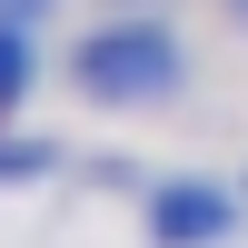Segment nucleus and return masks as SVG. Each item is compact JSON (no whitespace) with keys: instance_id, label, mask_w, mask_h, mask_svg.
Wrapping results in <instances>:
<instances>
[{"instance_id":"obj_5","label":"nucleus","mask_w":248,"mask_h":248,"mask_svg":"<svg viewBox=\"0 0 248 248\" xmlns=\"http://www.w3.org/2000/svg\"><path fill=\"white\" fill-rule=\"evenodd\" d=\"M40 10H60V0H0V20H20V30H30Z\"/></svg>"},{"instance_id":"obj_3","label":"nucleus","mask_w":248,"mask_h":248,"mask_svg":"<svg viewBox=\"0 0 248 248\" xmlns=\"http://www.w3.org/2000/svg\"><path fill=\"white\" fill-rule=\"evenodd\" d=\"M20 99H30V30L0 20V109H20Z\"/></svg>"},{"instance_id":"obj_2","label":"nucleus","mask_w":248,"mask_h":248,"mask_svg":"<svg viewBox=\"0 0 248 248\" xmlns=\"http://www.w3.org/2000/svg\"><path fill=\"white\" fill-rule=\"evenodd\" d=\"M238 229V199L218 179H159L149 189V248H218Z\"/></svg>"},{"instance_id":"obj_4","label":"nucleus","mask_w":248,"mask_h":248,"mask_svg":"<svg viewBox=\"0 0 248 248\" xmlns=\"http://www.w3.org/2000/svg\"><path fill=\"white\" fill-rule=\"evenodd\" d=\"M40 169H50L40 139H0V179H40Z\"/></svg>"},{"instance_id":"obj_6","label":"nucleus","mask_w":248,"mask_h":248,"mask_svg":"<svg viewBox=\"0 0 248 248\" xmlns=\"http://www.w3.org/2000/svg\"><path fill=\"white\" fill-rule=\"evenodd\" d=\"M229 10H238V20H248V0H229Z\"/></svg>"},{"instance_id":"obj_1","label":"nucleus","mask_w":248,"mask_h":248,"mask_svg":"<svg viewBox=\"0 0 248 248\" xmlns=\"http://www.w3.org/2000/svg\"><path fill=\"white\" fill-rule=\"evenodd\" d=\"M70 79L90 99H109V109H139V99H169L189 79V50H179L169 20H109V30H90L70 50Z\"/></svg>"}]
</instances>
